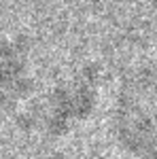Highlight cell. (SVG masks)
<instances>
[{
    "label": "cell",
    "mask_w": 157,
    "mask_h": 159,
    "mask_svg": "<svg viewBox=\"0 0 157 159\" xmlns=\"http://www.w3.org/2000/svg\"><path fill=\"white\" fill-rule=\"evenodd\" d=\"M98 68L89 64L51 91L40 112V127L45 134L51 138L66 136L94 112L98 102Z\"/></svg>",
    "instance_id": "cell-2"
},
{
    "label": "cell",
    "mask_w": 157,
    "mask_h": 159,
    "mask_svg": "<svg viewBox=\"0 0 157 159\" xmlns=\"http://www.w3.org/2000/svg\"><path fill=\"white\" fill-rule=\"evenodd\" d=\"M32 91L28 74V45L24 38L0 43V112L17 108Z\"/></svg>",
    "instance_id": "cell-3"
},
{
    "label": "cell",
    "mask_w": 157,
    "mask_h": 159,
    "mask_svg": "<svg viewBox=\"0 0 157 159\" xmlns=\"http://www.w3.org/2000/svg\"><path fill=\"white\" fill-rule=\"evenodd\" d=\"M115 132L121 147L132 155H157V72L136 70L119 89Z\"/></svg>",
    "instance_id": "cell-1"
}]
</instances>
